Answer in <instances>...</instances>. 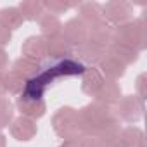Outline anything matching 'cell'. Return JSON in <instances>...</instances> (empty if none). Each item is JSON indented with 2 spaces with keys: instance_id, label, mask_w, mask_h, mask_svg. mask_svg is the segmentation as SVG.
Instances as JSON below:
<instances>
[{
  "instance_id": "1",
  "label": "cell",
  "mask_w": 147,
  "mask_h": 147,
  "mask_svg": "<svg viewBox=\"0 0 147 147\" xmlns=\"http://www.w3.org/2000/svg\"><path fill=\"white\" fill-rule=\"evenodd\" d=\"M78 121L83 137L99 138L106 147L119 133V119L114 114V111L97 102L82 107L78 111Z\"/></svg>"
},
{
  "instance_id": "2",
  "label": "cell",
  "mask_w": 147,
  "mask_h": 147,
  "mask_svg": "<svg viewBox=\"0 0 147 147\" xmlns=\"http://www.w3.org/2000/svg\"><path fill=\"white\" fill-rule=\"evenodd\" d=\"M114 42H119L137 52L147 47V28L144 19H133L114 28Z\"/></svg>"
},
{
  "instance_id": "3",
  "label": "cell",
  "mask_w": 147,
  "mask_h": 147,
  "mask_svg": "<svg viewBox=\"0 0 147 147\" xmlns=\"http://www.w3.org/2000/svg\"><path fill=\"white\" fill-rule=\"evenodd\" d=\"M52 126H54L55 133L64 140L82 137V128H80V121H78V111H75L73 107L57 109V113L52 118Z\"/></svg>"
},
{
  "instance_id": "4",
  "label": "cell",
  "mask_w": 147,
  "mask_h": 147,
  "mask_svg": "<svg viewBox=\"0 0 147 147\" xmlns=\"http://www.w3.org/2000/svg\"><path fill=\"white\" fill-rule=\"evenodd\" d=\"M102 14L106 23L116 28L130 21V18L133 16V7L131 4L123 2V0H113V2H107L106 5H102Z\"/></svg>"
},
{
  "instance_id": "5",
  "label": "cell",
  "mask_w": 147,
  "mask_h": 147,
  "mask_svg": "<svg viewBox=\"0 0 147 147\" xmlns=\"http://www.w3.org/2000/svg\"><path fill=\"white\" fill-rule=\"evenodd\" d=\"M118 118H121L126 123H135L142 118L144 114V102L137 95H126L121 97L119 102L116 104V113Z\"/></svg>"
},
{
  "instance_id": "6",
  "label": "cell",
  "mask_w": 147,
  "mask_h": 147,
  "mask_svg": "<svg viewBox=\"0 0 147 147\" xmlns=\"http://www.w3.org/2000/svg\"><path fill=\"white\" fill-rule=\"evenodd\" d=\"M21 116L24 118H30V119H38L45 114L47 111V106H45V100L43 99H36V97H30V95H24L21 94L18 97V102H16Z\"/></svg>"
},
{
  "instance_id": "7",
  "label": "cell",
  "mask_w": 147,
  "mask_h": 147,
  "mask_svg": "<svg viewBox=\"0 0 147 147\" xmlns=\"http://www.w3.org/2000/svg\"><path fill=\"white\" fill-rule=\"evenodd\" d=\"M62 35H64V38L67 40L69 45L80 47L82 43H85L88 40V28L82 19L73 18L62 26Z\"/></svg>"
},
{
  "instance_id": "8",
  "label": "cell",
  "mask_w": 147,
  "mask_h": 147,
  "mask_svg": "<svg viewBox=\"0 0 147 147\" xmlns=\"http://www.w3.org/2000/svg\"><path fill=\"white\" fill-rule=\"evenodd\" d=\"M21 52H23L24 59L33 61V62L38 64L40 61H43L47 57V42H45V38L42 35L40 36H30L23 43Z\"/></svg>"
},
{
  "instance_id": "9",
  "label": "cell",
  "mask_w": 147,
  "mask_h": 147,
  "mask_svg": "<svg viewBox=\"0 0 147 147\" xmlns=\"http://www.w3.org/2000/svg\"><path fill=\"white\" fill-rule=\"evenodd\" d=\"M78 12H80V18L88 30L99 26V24H104L106 19H104V14H102V5L100 4H95V2H85V4H78Z\"/></svg>"
},
{
  "instance_id": "10",
  "label": "cell",
  "mask_w": 147,
  "mask_h": 147,
  "mask_svg": "<svg viewBox=\"0 0 147 147\" xmlns=\"http://www.w3.org/2000/svg\"><path fill=\"white\" fill-rule=\"evenodd\" d=\"M121 99V87L113 80H104L100 90L95 94V102L106 107H113Z\"/></svg>"
},
{
  "instance_id": "11",
  "label": "cell",
  "mask_w": 147,
  "mask_h": 147,
  "mask_svg": "<svg viewBox=\"0 0 147 147\" xmlns=\"http://www.w3.org/2000/svg\"><path fill=\"white\" fill-rule=\"evenodd\" d=\"M38 128H36V123L30 118H24V116H19L16 118L12 123H11V135L19 140V142H28L31 140L35 135H36Z\"/></svg>"
},
{
  "instance_id": "12",
  "label": "cell",
  "mask_w": 147,
  "mask_h": 147,
  "mask_svg": "<svg viewBox=\"0 0 147 147\" xmlns=\"http://www.w3.org/2000/svg\"><path fill=\"white\" fill-rule=\"evenodd\" d=\"M104 83V76L100 75V71L97 67H88L83 71V75H82V90L90 95V97H95V94L100 90Z\"/></svg>"
},
{
  "instance_id": "13",
  "label": "cell",
  "mask_w": 147,
  "mask_h": 147,
  "mask_svg": "<svg viewBox=\"0 0 147 147\" xmlns=\"http://www.w3.org/2000/svg\"><path fill=\"white\" fill-rule=\"evenodd\" d=\"M47 42V57H54V59H61L69 55L71 52V45L67 43V40L64 38L62 33L52 35V36H43Z\"/></svg>"
},
{
  "instance_id": "14",
  "label": "cell",
  "mask_w": 147,
  "mask_h": 147,
  "mask_svg": "<svg viewBox=\"0 0 147 147\" xmlns=\"http://www.w3.org/2000/svg\"><path fill=\"white\" fill-rule=\"evenodd\" d=\"M106 54L111 55V57H114L116 61H119L123 66L133 64V62H137V59H138V52H137V50H133V49H130V47H126V45H123V43H119V42L109 43L107 49H106Z\"/></svg>"
},
{
  "instance_id": "15",
  "label": "cell",
  "mask_w": 147,
  "mask_h": 147,
  "mask_svg": "<svg viewBox=\"0 0 147 147\" xmlns=\"http://www.w3.org/2000/svg\"><path fill=\"white\" fill-rule=\"evenodd\" d=\"M125 67L126 66H123L119 61H116L114 57H111V55L106 54V57L99 62V67L97 69L100 71V75L104 76V80L116 82V80H119L125 75Z\"/></svg>"
},
{
  "instance_id": "16",
  "label": "cell",
  "mask_w": 147,
  "mask_h": 147,
  "mask_svg": "<svg viewBox=\"0 0 147 147\" xmlns=\"http://www.w3.org/2000/svg\"><path fill=\"white\" fill-rule=\"evenodd\" d=\"M116 144L119 147H145L144 131L137 126H128L125 130H119Z\"/></svg>"
},
{
  "instance_id": "17",
  "label": "cell",
  "mask_w": 147,
  "mask_h": 147,
  "mask_svg": "<svg viewBox=\"0 0 147 147\" xmlns=\"http://www.w3.org/2000/svg\"><path fill=\"white\" fill-rule=\"evenodd\" d=\"M78 55H80L82 61H85L88 64H99L106 57V49L90 42V40H87L85 43H82L78 47Z\"/></svg>"
},
{
  "instance_id": "18",
  "label": "cell",
  "mask_w": 147,
  "mask_h": 147,
  "mask_svg": "<svg viewBox=\"0 0 147 147\" xmlns=\"http://www.w3.org/2000/svg\"><path fill=\"white\" fill-rule=\"evenodd\" d=\"M12 73H16L18 76H21L24 82H31L33 78H36L40 75V66L33 61H28L24 57L18 59L14 64H12Z\"/></svg>"
},
{
  "instance_id": "19",
  "label": "cell",
  "mask_w": 147,
  "mask_h": 147,
  "mask_svg": "<svg viewBox=\"0 0 147 147\" xmlns=\"http://www.w3.org/2000/svg\"><path fill=\"white\" fill-rule=\"evenodd\" d=\"M24 23L21 12L18 11V7H5L0 11V24L4 28H7L9 31L21 28V24Z\"/></svg>"
},
{
  "instance_id": "20",
  "label": "cell",
  "mask_w": 147,
  "mask_h": 147,
  "mask_svg": "<svg viewBox=\"0 0 147 147\" xmlns=\"http://www.w3.org/2000/svg\"><path fill=\"white\" fill-rule=\"evenodd\" d=\"M18 11L21 12V16H23L24 21H36L45 12L43 2H36V0H24V2L19 4Z\"/></svg>"
},
{
  "instance_id": "21",
  "label": "cell",
  "mask_w": 147,
  "mask_h": 147,
  "mask_svg": "<svg viewBox=\"0 0 147 147\" xmlns=\"http://www.w3.org/2000/svg\"><path fill=\"white\" fill-rule=\"evenodd\" d=\"M40 23V30H42V36H52L57 33H62V23L59 21L57 16L43 12L42 18L38 19Z\"/></svg>"
},
{
  "instance_id": "22",
  "label": "cell",
  "mask_w": 147,
  "mask_h": 147,
  "mask_svg": "<svg viewBox=\"0 0 147 147\" xmlns=\"http://www.w3.org/2000/svg\"><path fill=\"white\" fill-rule=\"evenodd\" d=\"M26 83L21 76H18L16 73L9 71L5 73V88H7V94H14V95H21L26 88Z\"/></svg>"
},
{
  "instance_id": "23",
  "label": "cell",
  "mask_w": 147,
  "mask_h": 147,
  "mask_svg": "<svg viewBox=\"0 0 147 147\" xmlns=\"http://www.w3.org/2000/svg\"><path fill=\"white\" fill-rule=\"evenodd\" d=\"M14 107L7 97H0V128H5L12 123Z\"/></svg>"
},
{
  "instance_id": "24",
  "label": "cell",
  "mask_w": 147,
  "mask_h": 147,
  "mask_svg": "<svg viewBox=\"0 0 147 147\" xmlns=\"http://www.w3.org/2000/svg\"><path fill=\"white\" fill-rule=\"evenodd\" d=\"M71 7H78V4H73V2H59V0L43 2V9H45V12L54 14V16L62 14V12H66L67 9H71Z\"/></svg>"
},
{
  "instance_id": "25",
  "label": "cell",
  "mask_w": 147,
  "mask_h": 147,
  "mask_svg": "<svg viewBox=\"0 0 147 147\" xmlns=\"http://www.w3.org/2000/svg\"><path fill=\"white\" fill-rule=\"evenodd\" d=\"M145 78H147L145 73H142V75L138 76V80H137V90H138V95H137V97H138L142 102L145 100Z\"/></svg>"
},
{
  "instance_id": "26",
  "label": "cell",
  "mask_w": 147,
  "mask_h": 147,
  "mask_svg": "<svg viewBox=\"0 0 147 147\" xmlns=\"http://www.w3.org/2000/svg\"><path fill=\"white\" fill-rule=\"evenodd\" d=\"M82 147H106L102 140L94 138V137H83L82 135Z\"/></svg>"
},
{
  "instance_id": "27",
  "label": "cell",
  "mask_w": 147,
  "mask_h": 147,
  "mask_svg": "<svg viewBox=\"0 0 147 147\" xmlns=\"http://www.w3.org/2000/svg\"><path fill=\"white\" fill-rule=\"evenodd\" d=\"M11 38H12V33L7 30V28H4L2 24H0V47H5L9 42H11Z\"/></svg>"
},
{
  "instance_id": "28",
  "label": "cell",
  "mask_w": 147,
  "mask_h": 147,
  "mask_svg": "<svg viewBox=\"0 0 147 147\" xmlns=\"http://www.w3.org/2000/svg\"><path fill=\"white\" fill-rule=\"evenodd\" d=\"M59 147H82V137L78 138H69V140H64Z\"/></svg>"
},
{
  "instance_id": "29",
  "label": "cell",
  "mask_w": 147,
  "mask_h": 147,
  "mask_svg": "<svg viewBox=\"0 0 147 147\" xmlns=\"http://www.w3.org/2000/svg\"><path fill=\"white\" fill-rule=\"evenodd\" d=\"M7 66H9V57H7V52L0 47V71H4V69H7Z\"/></svg>"
},
{
  "instance_id": "30",
  "label": "cell",
  "mask_w": 147,
  "mask_h": 147,
  "mask_svg": "<svg viewBox=\"0 0 147 147\" xmlns=\"http://www.w3.org/2000/svg\"><path fill=\"white\" fill-rule=\"evenodd\" d=\"M7 94V88H5V73L0 71V97H4Z\"/></svg>"
},
{
  "instance_id": "31",
  "label": "cell",
  "mask_w": 147,
  "mask_h": 147,
  "mask_svg": "<svg viewBox=\"0 0 147 147\" xmlns=\"http://www.w3.org/2000/svg\"><path fill=\"white\" fill-rule=\"evenodd\" d=\"M0 147H7V142H5L4 133H0Z\"/></svg>"
},
{
  "instance_id": "32",
  "label": "cell",
  "mask_w": 147,
  "mask_h": 147,
  "mask_svg": "<svg viewBox=\"0 0 147 147\" xmlns=\"http://www.w3.org/2000/svg\"><path fill=\"white\" fill-rule=\"evenodd\" d=\"M118 135H119V133H118ZM116 140H118V137H116V138H114V140H113V142H111V144L107 145V147H119V145L116 144Z\"/></svg>"
}]
</instances>
